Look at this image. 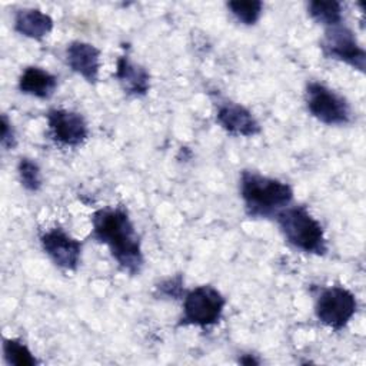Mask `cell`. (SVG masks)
I'll use <instances>...</instances> for the list:
<instances>
[{"label": "cell", "mask_w": 366, "mask_h": 366, "mask_svg": "<svg viewBox=\"0 0 366 366\" xmlns=\"http://www.w3.org/2000/svg\"><path fill=\"white\" fill-rule=\"evenodd\" d=\"M0 144L4 150H13L17 146V137L13 127V123L9 120L7 114H1L0 119Z\"/></svg>", "instance_id": "d6986e66"}, {"label": "cell", "mask_w": 366, "mask_h": 366, "mask_svg": "<svg viewBox=\"0 0 366 366\" xmlns=\"http://www.w3.org/2000/svg\"><path fill=\"white\" fill-rule=\"evenodd\" d=\"M114 79L127 96L143 97L150 89L149 71L143 66L132 61L127 54L117 59Z\"/></svg>", "instance_id": "7c38bea8"}, {"label": "cell", "mask_w": 366, "mask_h": 366, "mask_svg": "<svg viewBox=\"0 0 366 366\" xmlns=\"http://www.w3.org/2000/svg\"><path fill=\"white\" fill-rule=\"evenodd\" d=\"M216 122L232 136L253 137L262 132V127L253 113L234 102H223L217 106Z\"/></svg>", "instance_id": "30bf717a"}, {"label": "cell", "mask_w": 366, "mask_h": 366, "mask_svg": "<svg viewBox=\"0 0 366 366\" xmlns=\"http://www.w3.org/2000/svg\"><path fill=\"white\" fill-rule=\"evenodd\" d=\"M276 222L285 240L295 249L316 256L327 252L323 226L306 206H287L276 214Z\"/></svg>", "instance_id": "3957f363"}, {"label": "cell", "mask_w": 366, "mask_h": 366, "mask_svg": "<svg viewBox=\"0 0 366 366\" xmlns=\"http://www.w3.org/2000/svg\"><path fill=\"white\" fill-rule=\"evenodd\" d=\"M92 234L104 244L117 266L127 274L142 272L144 257L140 236L127 210L122 206H107L92 214Z\"/></svg>", "instance_id": "6da1fadb"}, {"label": "cell", "mask_w": 366, "mask_h": 366, "mask_svg": "<svg viewBox=\"0 0 366 366\" xmlns=\"http://www.w3.org/2000/svg\"><path fill=\"white\" fill-rule=\"evenodd\" d=\"M320 49L327 59L343 61L360 73L365 71L366 53L349 27L337 24L326 29Z\"/></svg>", "instance_id": "52a82bcc"}, {"label": "cell", "mask_w": 366, "mask_h": 366, "mask_svg": "<svg viewBox=\"0 0 366 366\" xmlns=\"http://www.w3.org/2000/svg\"><path fill=\"white\" fill-rule=\"evenodd\" d=\"M3 356L9 365L14 366H33L37 359L20 339H3Z\"/></svg>", "instance_id": "2e32d148"}, {"label": "cell", "mask_w": 366, "mask_h": 366, "mask_svg": "<svg viewBox=\"0 0 366 366\" xmlns=\"http://www.w3.org/2000/svg\"><path fill=\"white\" fill-rule=\"evenodd\" d=\"M56 89L57 77L37 66L26 67L19 77V90L23 94L46 100L53 96Z\"/></svg>", "instance_id": "4fadbf2b"}, {"label": "cell", "mask_w": 366, "mask_h": 366, "mask_svg": "<svg viewBox=\"0 0 366 366\" xmlns=\"http://www.w3.org/2000/svg\"><path fill=\"white\" fill-rule=\"evenodd\" d=\"M226 6L233 14V17L244 26L256 24L263 11V3L260 0H247V1L234 0V1H227Z\"/></svg>", "instance_id": "e0dca14e"}, {"label": "cell", "mask_w": 366, "mask_h": 366, "mask_svg": "<svg viewBox=\"0 0 366 366\" xmlns=\"http://www.w3.org/2000/svg\"><path fill=\"white\" fill-rule=\"evenodd\" d=\"M239 192L249 217H276L293 200V189L279 179L263 176L253 170H243Z\"/></svg>", "instance_id": "7a4b0ae2"}, {"label": "cell", "mask_w": 366, "mask_h": 366, "mask_svg": "<svg viewBox=\"0 0 366 366\" xmlns=\"http://www.w3.org/2000/svg\"><path fill=\"white\" fill-rule=\"evenodd\" d=\"M40 244L49 259L61 270L76 272L81 259V243L61 227L46 230L40 236Z\"/></svg>", "instance_id": "9c48e42d"}, {"label": "cell", "mask_w": 366, "mask_h": 366, "mask_svg": "<svg viewBox=\"0 0 366 366\" xmlns=\"http://www.w3.org/2000/svg\"><path fill=\"white\" fill-rule=\"evenodd\" d=\"M309 16L326 29L342 24V4L336 0H313L307 4Z\"/></svg>", "instance_id": "9a60e30c"}, {"label": "cell", "mask_w": 366, "mask_h": 366, "mask_svg": "<svg viewBox=\"0 0 366 366\" xmlns=\"http://www.w3.org/2000/svg\"><path fill=\"white\" fill-rule=\"evenodd\" d=\"M356 310V296L343 286H327L322 289L315 302L317 320L336 332L347 326Z\"/></svg>", "instance_id": "8992f818"}, {"label": "cell", "mask_w": 366, "mask_h": 366, "mask_svg": "<svg viewBox=\"0 0 366 366\" xmlns=\"http://www.w3.org/2000/svg\"><path fill=\"white\" fill-rule=\"evenodd\" d=\"M51 140L63 147H77L87 140L89 127L86 119L73 110L51 109L46 114Z\"/></svg>", "instance_id": "ba28073f"}, {"label": "cell", "mask_w": 366, "mask_h": 366, "mask_svg": "<svg viewBox=\"0 0 366 366\" xmlns=\"http://www.w3.org/2000/svg\"><path fill=\"white\" fill-rule=\"evenodd\" d=\"M239 362L243 363V365H259V363H260L253 355H243V356L239 359Z\"/></svg>", "instance_id": "44dd1931"}, {"label": "cell", "mask_w": 366, "mask_h": 366, "mask_svg": "<svg viewBox=\"0 0 366 366\" xmlns=\"http://www.w3.org/2000/svg\"><path fill=\"white\" fill-rule=\"evenodd\" d=\"M14 30L40 41L53 30V19L39 9H20L14 14Z\"/></svg>", "instance_id": "5bb4252c"}, {"label": "cell", "mask_w": 366, "mask_h": 366, "mask_svg": "<svg viewBox=\"0 0 366 366\" xmlns=\"http://www.w3.org/2000/svg\"><path fill=\"white\" fill-rule=\"evenodd\" d=\"M305 102L307 112L323 124L343 126L352 120V109L347 100L319 81L306 84Z\"/></svg>", "instance_id": "5b68a950"}, {"label": "cell", "mask_w": 366, "mask_h": 366, "mask_svg": "<svg viewBox=\"0 0 366 366\" xmlns=\"http://www.w3.org/2000/svg\"><path fill=\"white\" fill-rule=\"evenodd\" d=\"M156 292L160 296L177 299L183 293V277L180 274H177L174 277H169V279L163 280L160 285L156 286Z\"/></svg>", "instance_id": "ffe728a7"}, {"label": "cell", "mask_w": 366, "mask_h": 366, "mask_svg": "<svg viewBox=\"0 0 366 366\" xmlns=\"http://www.w3.org/2000/svg\"><path fill=\"white\" fill-rule=\"evenodd\" d=\"M226 306L224 296L210 285L189 290L183 297L182 316L177 326H197L207 329L220 322Z\"/></svg>", "instance_id": "277c9868"}, {"label": "cell", "mask_w": 366, "mask_h": 366, "mask_svg": "<svg viewBox=\"0 0 366 366\" xmlns=\"http://www.w3.org/2000/svg\"><path fill=\"white\" fill-rule=\"evenodd\" d=\"M67 66L87 83L96 84L100 71V50L87 41H71L66 47Z\"/></svg>", "instance_id": "8fae6325"}, {"label": "cell", "mask_w": 366, "mask_h": 366, "mask_svg": "<svg viewBox=\"0 0 366 366\" xmlns=\"http://www.w3.org/2000/svg\"><path fill=\"white\" fill-rule=\"evenodd\" d=\"M17 174L21 186L29 192H39L43 184L39 164L29 157H21L17 164Z\"/></svg>", "instance_id": "ac0fdd59"}]
</instances>
